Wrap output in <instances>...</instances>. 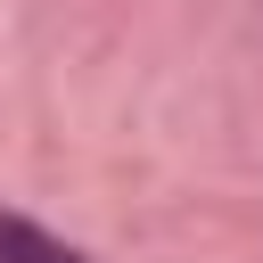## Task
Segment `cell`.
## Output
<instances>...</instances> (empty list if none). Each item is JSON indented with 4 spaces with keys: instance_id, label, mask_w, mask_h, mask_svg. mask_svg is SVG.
Returning a JSON list of instances; mask_svg holds the SVG:
<instances>
[{
    "instance_id": "obj_1",
    "label": "cell",
    "mask_w": 263,
    "mask_h": 263,
    "mask_svg": "<svg viewBox=\"0 0 263 263\" xmlns=\"http://www.w3.org/2000/svg\"><path fill=\"white\" fill-rule=\"evenodd\" d=\"M0 263H90V255L66 247V238H49V230L25 222V214H0Z\"/></svg>"
}]
</instances>
